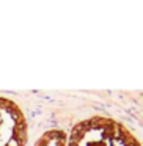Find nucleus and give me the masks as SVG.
<instances>
[{
    "label": "nucleus",
    "mask_w": 143,
    "mask_h": 146,
    "mask_svg": "<svg viewBox=\"0 0 143 146\" xmlns=\"http://www.w3.org/2000/svg\"><path fill=\"white\" fill-rule=\"evenodd\" d=\"M35 146H140V143L121 123L96 115L47 130Z\"/></svg>",
    "instance_id": "f257e3e1"
},
{
    "label": "nucleus",
    "mask_w": 143,
    "mask_h": 146,
    "mask_svg": "<svg viewBox=\"0 0 143 146\" xmlns=\"http://www.w3.org/2000/svg\"><path fill=\"white\" fill-rule=\"evenodd\" d=\"M29 123L16 101L0 96V146H27Z\"/></svg>",
    "instance_id": "f03ea898"
}]
</instances>
